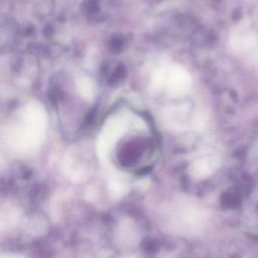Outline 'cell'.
<instances>
[{"label": "cell", "mask_w": 258, "mask_h": 258, "mask_svg": "<svg viewBox=\"0 0 258 258\" xmlns=\"http://www.w3.org/2000/svg\"><path fill=\"white\" fill-rule=\"evenodd\" d=\"M192 84V79L189 74L180 72L171 79V88L174 93L182 95L189 91Z\"/></svg>", "instance_id": "7a4b0ae2"}, {"label": "cell", "mask_w": 258, "mask_h": 258, "mask_svg": "<svg viewBox=\"0 0 258 258\" xmlns=\"http://www.w3.org/2000/svg\"><path fill=\"white\" fill-rule=\"evenodd\" d=\"M218 166V161L215 157H206L198 159L191 167L192 175L198 178L208 177L214 172Z\"/></svg>", "instance_id": "6da1fadb"}]
</instances>
